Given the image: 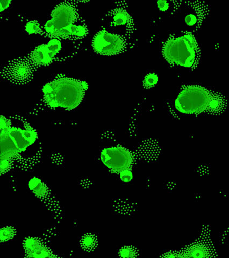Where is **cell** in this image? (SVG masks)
Returning <instances> with one entry per match:
<instances>
[{"mask_svg": "<svg viewBox=\"0 0 229 258\" xmlns=\"http://www.w3.org/2000/svg\"><path fill=\"white\" fill-rule=\"evenodd\" d=\"M79 2L65 1L57 5L42 27V36L50 38L81 40L88 34L86 21L81 16Z\"/></svg>", "mask_w": 229, "mask_h": 258, "instance_id": "cell-1", "label": "cell"}, {"mask_svg": "<svg viewBox=\"0 0 229 258\" xmlns=\"http://www.w3.org/2000/svg\"><path fill=\"white\" fill-rule=\"evenodd\" d=\"M87 88L86 82L76 79L68 77L55 79L44 87L43 99L38 108L74 109L83 101Z\"/></svg>", "mask_w": 229, "mask_h": 258, "instance_id": "cell-2", "label": "cell"}, {"mask_svg": "<svg viewBox=\"0 0 229 258\" xmlns=\"http://www.w3.org/2000/svg\"><path fill=\"white\" fill-rule=\"evenodd\" d=\"M81 42V40L51 38L47 43L38 46L23 58L36 71L54 62L73 57L79 51Z\"/></svg>", "mask_w": 229, "mask_h": 258, "instance_id": "cell-3", "label": "cell"}, {"mask_svg": "<svg viewBox=\"0 0 229 258\" xmlns=\"http://www.w3.org/2000/svg\"><path fill=\"white\" fill-rule=\"evenodd\" d=\"M162 52L170 64L188 68L197 66L200 56L198 43L189 32L169 37L163 45Z\"/></svg>", "mask_w": 229, "mask_h": 258, "instance_id": "cell-4", "label": "cell"}, {"mask_svg": "<svg viewBox=\"0 0 229 258\" xmlns=\"http://www.w3.org/2000/svg\"><path fill=\"white\" fill-rule=\"evenodd\" d=\"M0 122H2L6 125L18 150V159L28 161L27 152L28 151H31V149L40 153V145L38 146V134L26 119L19 115L8 118L1 115ZM28 152L31 161L32 159L28 151Z\"/></svg>", "mask_w": 229, "mask_h": 258, "instance_id": "cell-5", "label": "cell"}, {"mask_svg": "<svg viewBox=\"0 0 229 258\" xmlns=\"http://www.w3.org/2000/svg\"><path fill=\"white\" fill-rule=\"evenodd\" d=\"M219 105V100L206 88L196 85L184 88L175 101L176 109L186 114H198L214 110Z\"/></svg>", "mask_w": 229, "mask_h": 258, "instance_id": "cell-6", "label": "cell"}, {"mask_svg": "<svg viewBox=\"0 0 229 258\" xmlns=\"http://www.w3.org/2000/svg\"><path fill=\"white\" fill-rule=\"evenodd\" d=\"M92 45L95 52L101 55H113L124 52L127 49L128 40L103 29L94 36Z\"/></svg>", "mask_w": 229, "mask_h": 258, "instance_id": "cell-7", "label": "cell"}, {"mask_svg": "<svg viewBox=\"0 0 229 258\" xmlns=\"http://www.w3.org/2000/svg\"><path fill=\"white\" fill-rule=\"evenodd\" d=\"M102 22L112 33L118 34L127 40L134 32V23L132 16L123 7L113 8L102 19Z\"/></svg>", "mask_w": 229, "mask_h": 258, "instance_id": "cell-8", "label": "cell"}, {"mask_svg": "<svg viewBox=\"0 0 229 258\" xmlns=\"http://www.w3.org/2000/svg\"><path fill=\"white\" fill-rule=\"evenodd\" d=\"M36 70L23 56L8 61L1 70V77L18 85L27 84L33 78Z\"/></svg>", "mask_w": 229, "mask_h": 258, "instance_id": "cell-9", "label": "cell"}, {"mask_svg": "<svg viewBox=\"0 0 229 258\" xmlns=\"http://www.w3.org/2000/svg\"><path fill=\"white\" fill-rule=\"evenodd\" d=\"M101 159L106 166L116 173L129 169L133 160L131 153L121 146L104 149L101 153Z\"/></svg>", "mask_w": 229, "mask_h": 258, "instance_id": "cell-10", "label": "cell"}, {"mask_svg": "<svg viewBox=\"0 0 229 258\" xmlns=\"http://www.w3.org/2000/svg\"><path fill=\"white\" fill-rule=\"evenodd\" d=\"M23 247L28 257H55L42 241L35 238H27L24 240Z\"/></svg>", "mask_w": 229, "mask_h": 258, "instance_id": "cell-11", "label": "cell"}, {"mask_svg": "<svg viewBox=\"0 0 229 258\" xmlns=\"http://www.w3.org/2000/svg\"><path fill=\"white\" fill-rule=\"evenodd\" d=\"M0 128H1V158L12 160L18 159V150L8 133L6 125L2 122H0Z\"/></svg>", "mask_w": 229, "mask_h": 258, "instance_id": "cell-12", "label": "cell"}, {"mask_svg": "<svg viewBox=\"0 0 229 258\" xmlns=\"http://www.w3.org/2000/svg\"><path fill=\"white\" fill-rule=\"evenodd\" d=\"M30 190L39 198H44L48 195L49 190L46 185L37 177H33L29 182Z\"/></svg>", "mask_w": 229, "mask_h": 258, "instance_id": "cell-13", "label": "cell"}, {"mask_svg": "<svg viewBox=\"0 0 229 258\" xmlns=\"http://www.w3.org/2000/svg\"><path fill=\"white\" fill-rule=\"evenodd\" d=\"M97 237L92 233L86 234L80 240V245L82 248L86 252H91L97 246Z\"/></svg>", "mask_w": 229, "mask_h": 258, "instance_id": "cell-14", "label": "cell"}, {"mask_svg": "<svg viewBox=\"0 0 229 258\" xmlns=\"http://www.w3.org/2000/svg\"><path fill=\"white\" fill-rule=\"evenodd\" d=\"M24 30L29 34H35L42 35L43 33L42 27L36 20H28L24 26Z\"/></svg>", "mask_w": 229, "mask_h": 258, "instance_id": "cell-15", "label": "cell"}, {"mask_svg": "<svg viewBox=\"0 0 229 258\" xmlns=\"http://www.w3.org/2000/svg\"><path fill=\"white\" fill-rule=\"evenodd\" d=\"M16 231L14 227H6L0 230V240L1 243L7 241L13 238L16 235Z\"/></svg>", "mask_w": 229, "mask_h": 258, "instance_id": "cell-16", "label": "cell"}, {"mask_svg": "<svg viewBox=\"0 0 229 258\" xmlns=\"http://www.w3.org/2000/svg\"><path fill=\"white\" fill-rule=\"evenodd\" d=\"M119 254L121 257H134L137 256L138 252L134 247L125 246L120 250Z\"/></svg>", "mask_w": 229, "mask_h": 258, "instance_id": "cell-17", "label": "cell"}, {"mask_svg": "<svg viewBox=\"0 0 229 258\" xmlns=\"http://www.w3.org/2000/svg\"><path fill=\"white\" fill-rule=\"evenodd\" d=\"M158 80V76L155 74L147 75L144 80V87L146 88H151L157 84Z\"/></svg>", "mask_w": 229, "mask_h": 258, "instance_id": "cell-18", "label": "cell"}, {"mask_svg": "<svg viewBox=\"0 0 229 258\" xmlns=\"http://www.w3.org/2000/svg\"><path fill=\"white\" fill-rule=\"evenodd\" d=\"M1 165H0V172H1V175L7 173L10 170L12 167V161L11 159L7 158H1Z\"/></svg>", "mask_w": 229, "mask_h": 258, "instance_id": "cell-19", "label": "cell"}, {"mask_svg": "<svg viewBox=\"0 0 229 258\" xmlns=\"http://www.w3.org/2000/svg\"><path fill=\"white\" fill-rule=\"evenodd\" d=\"M120 176L121 180L125 182H129L133 178V173L129 169H126L120 173Z\"/></svg>", "mask_w": 229, "mask_h": 258, "instance_id": "cell-20", "label": "cell"}, {"mask_svg": "<svg viewBox=\"0 0 229 258\" xmlns=\"http://www.w3.org/2000/svg\"><path fill=\"white\" fill-rule=\"evenodd\" d=\"M158 9L162 12H166L169 10L170 4L167 1H158L157 3Z\"/></svg>", "mask_w": 229, "mask_h": 258, "instance_id": "cell-21", "label": "cell"}, {"mask_svg": "<svg viewBox=\"0 0 229 258\" xmlns=\"http://www.w3.org/2000/svg\"><path fill=\"white\" fill-rule=\"evenodd\" d=\"M12 1H9V0L8 1H7V0H2L0 2V6H1L0 7V11H1V12L9 7Z\"/></svg>", "mask_w": 229, "mask_h": 258, "instance_id": "cell-22", "label": "cell"}]
</instances>
